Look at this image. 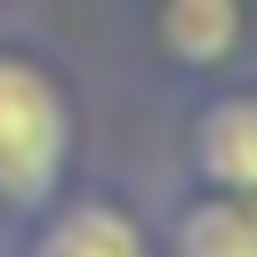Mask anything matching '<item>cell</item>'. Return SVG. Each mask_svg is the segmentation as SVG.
I'll list each match as a JSON object with an SVG mask.
<instances>
[{
  "instance_id": "cell-5",
  "label": "cell",
  "mask_w": 257,
  "mask_h": 257,
  "mask_svg": "<svg viewBox=\"0 0 257 257\" xmlns=\"http://www.w3.org/2000/svg\"><path fill=\"white\" fill-rule=\"evenodd\" d=\"M161 40L185 64H217L241 40V0H161Z\"/></svg>"
},
{
  "instance_id": "cell-1",
  "label": "cell",
  "mask_w": 257,
  "mask_h": 257,
  "mask_svg": "<svg viewBox=\"0 0 257 257\" xmlns=\"http://www.w3.org/2000/svg\"><path fill=\"white\" fill-rule=\"evenodd\" d=\"M64 137H72V120H64L56 80L24 56H0V201L8 209H32L56 193Z\"/></svg>"
},
{
  "instance_id": "cell-4",
  "label": "cell",
  "mask_w": 257,
  "mask_h": 257,
  "mask_svg": "<svg viewBox=\"0 0 257 257\" xmlns=\"http://www.w3.org/2000/svg\"><path fill=\"white\" fill-rule=\"evenodd\" d=\"M177 257H257V193H217L177 217Z\"/></svg>"
},
{
  "instance_id": "cell-3",
  "label": "cell",
  "mask_w": 257,
  "mask_h": 257,
  "mask_svg": "<svg viewBox=\"0 0 257 257\" xmlns=\"http://www.w3.org/2000/svg\"><path fill=\"white\" fill-rule=\"evenodd\" d=\"M32 257H145V233H137V217H120L112 201H72V209L40 233Z\"/></svg>"
},
{
  "instance_id": "cell-2",
  "label": "cell",
  "mask_w": 257,
  "mask_h": 257,
  "mask_svg": "<svg viewBox=\"0 0 257 257\" xmlns=\"http://www.w3.org/2000/svg\"><path fill=\"white\" fill-rule=\"evenodd\" d=\"M193 153H201V169L217 177V193H257V96L209 104Z\"/></svg>"
}]
</instances>
